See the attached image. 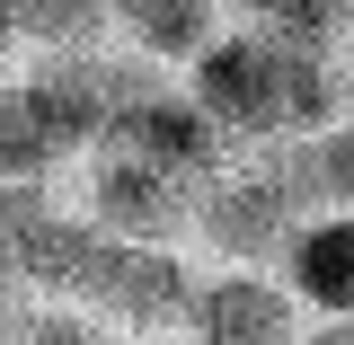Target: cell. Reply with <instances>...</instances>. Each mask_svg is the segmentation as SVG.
Listing matches in <instances>:
<instances>
[{"label":"cell","instance_id":"obj_1","mask_svg":"<svg viewBox=\"0 0 354 345\" xmlns=\"http://www.w3.org/2000/svg\"><path fill=\"white\" fill-rule=\"evenodd\" d=\"M71 301H80L88 319H106L115 337H160V328H186L195 265L177 257V239H115V230H106Z\"/></svg>","mask_w":354,"mask_h":345},{"label":"cell","instance_id":"obj_2","mask_svg":"<svg viewBox=\"0 0 354 345\" xmlns=\"http://www.w3.org/2000/svg\"><path fill=\"white\" fill-rule=\"evenodd\" d=\"M213 257L230 265H283V239L301 230V204L283 195V177L266 169H204L195 177V221H186Z\"/></svg>","mask_w":354,"mask_h":345},{"label":"cell","instance_id":"obj_3","mask_svg":"<svg viewBox=\"0 0 354 345\" xmlns=\"http://www.w3.org/2000/svg\"><path fill=\"white\" fill-rule=\"evenodd\" d=\"M80 213L115 239H186L195 221V177L124 160V151H88L80 160Z\"/></svg>","mask_w":354,"mask_h":345},{"label":"cell","instance_id":"obj_4","mask_svg":"<svg viewBox=\"0 0 354 345\" xmlns=\"http://www.w3.org/2000/svg\"><path fill=\"white\" fill-rule=\"evenodd\" d=\"M186 337H195V345H292V337H301V292H292L283 274H266V265L195 274Z\"/></svg>","mask_w":354,"mask_h":345},{"label":"cell","instance_id":"obj_5","mask_svg":"<svg viewBox=\"0 0 354 345\" xmlns=\"http://www.w3.org/2000/svg\"><path fill=\"white\" fill-rule=\"evenodd\" d=\"M274 274L301 292V310H354V204L301 213V230L283 239Z\"/></svg>","mask_w":354,"mask_h":345},{"label":"cell","instance_id":"obj_6","mask_svg":"<svg viewBox=\"0 0 354 345\" xmlns=\"http://www.w3.org/2000/svg\"><path fill=\"white\" fill-rule=\"evenodd\" d=\"M106 27H115L133 53H151V62L186 71V62L230 27V9H221V0H106Z\"/></svg>","mask_w":354,"mask_h":345},{"label":"cell","instance_id":"obj_7","mask_svg":"<svg viewBox=\"0 0 354 345\" xmlns=\"http://www.w3.org/2000/svg\"><path fill=\"white\" fill-rule=\"evenodd\" d=\"M9 36L36 44V53H80V44H106V0H0Z\"/></svg>","mask_w":354,"mask_h":345},{"label":"cell","instance_id":"obj_8","mask_svg":"<svg viewBox=\"0 0 354 345\" xmlns=\"http://www.w3.org/2000/svg\"><path fill=\"white\" fill-rule=\"evenodd\" d=\"M44 204H53L44 177H0V283H18V248H27V230H36Z\"/></svg>","mask_w":354,"mask_h":345},{"label":"cell","instance_id":"obj_9","mask_svg":"<svg viewBox=\"0 0 354 345\" xmlns=\"http://www.w3.org/2000/svg\"><path fill=\"white\" fill-rule=\"evenodd\" d=\"M18 345H115V328L88 319L80 301H53V310H18Z\"/></svg>","mask_w":354,"mask_h":345},{"label":"cell","instance_id":"obj_10","mask_svg":"<svg viewBox=\"0 0 354 345\" xmlns=\"http://www.w3.org/2000/svg\"><path fill=\"white\" fill-rule=\"evenodd\" d=\"M292 345H354V310H328L319 328L301 319V337H292Z\"/></svg>","mask_w":354,"mask_h":345},{"label":"cell","instance_id":"obj_11","mask_svg":"<svg viewBox=\"0 0 354 345\" xmlns=\"http://www.w3.org/2000/svg\"><path fill=\"white\" fill-rule=\"evenodd\" d=\"M9 53H18V36H9V18H0V80H9Z\"/></svg>","mask_w":354,"mask_h":345},{"label":"cell","instance_id":"obj_12","mask_svg":"<svg viewBox=\"0 0 354 345\" xmlns=\"http://www.w3.org/2000/svg\"><path fill=\"white\" fill-rule=\"evenodd\" d=\"M346 71H354V9H346Z\"/></svg>","mask_w":354,"mask_h":345},{"label":"cell","instance_id":"obj_13","mask_svg":"<svg viewBox=\"0 0 354 345\" xmlns=\"http://www.w3.org/2000/svg\"><path fill=\"white\" fill-rule=\"evenodd\" d=\"M115 345H160V337H115Z\"/></svg>","mask_w":354,"mask_h":345},{"label":"cell","instance_id":"obj_14","mask_svg":"<svg viewBox=\"0 0 354 345\" xmlns=\"http://www.w3.org/2000/svg\"><path fill=\"white\" fill-rule=\"evenodd\" d=\"M0 345H18V319H9V337H0Z\"/></svg>","mask_w":354,"mask_h":345},{"label":"cell","instance_id":"obj_15","mask_svg":"<svg viewBox=\"0 0 354 345\" xmlns=\"http://www.w3.org/2000/svg\"><path fill=\"white\" fill-rule=\"evenodd\" d=\"M346 9H354V0H346Z\"/></svg>","mask_w":354,"mask_h":345}]
</instances>
